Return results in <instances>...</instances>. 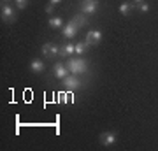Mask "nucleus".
I'll return each instance as SVG.
<instances>
[{"label":"nucleus","mask_w":158,"mask_h":151,"mask_svg":"<svg viewBox=\"0 0 158 151\" xmlns=\"http://www.w3.org/2000/svg\"><path fill=\"white\" fill-rule=\"evenodd\" d=\"M67 69L69 72L74 74V76H79V74H85L88 70V65L83 58H69L67 62Z\"/></svg>","instance_id":"obj_1"},{"label":"nucleus","mask_w":158,"mask_h":151,"mask_svg":"<svg viewBox=\"0 0 158 151\" xmlns=\"http://www.w3.org/2000/svg\"><path fill=\"white\" fill-rule=\"evenodd\" d=\"M40 53L48 58H56V56L62 55V49L58 48L56 44H53V42H46L42 48H40Z\"/></svg>","instance_id":"obj_2"},{"label":"nucleus","mask_w":158,"mask_h":151,"mask_svg":"<svg viewBox=\"0 0 158 151\" xmlns=\"http://www.w3.org/2000/svg\"><path fill=\"white\" fill-rule=\"evenodd\" d=\"M97 9H98V0H81V11H83V14H86V16L95 14Z\"/></svg>","instance_id":"obj_3"},{"label":"nucleus","mask_w":158,"mask_h":151,"mask_svg":"<svg viewBox=\"0 0 158 151\" xmlns=\"http://www.w3.org/2000/svg\"><path fill=\"white\" fill-rule=\"evenodd\" d=\"M2 21H6V23H11L16 19V11H14V7H11L9 4H4L2 2Z\"/></svg>","instance_id":"obj_4"},{"label":"nucleus","mask_w":158,"mask_h":151,"mask_svg":"<svg viewBox=\"0 0 158 151\" xmlns=\"http://www.w3.org/2000/svg\"><path fill=\"white\" fill-rule=\"evenodd\" d=\"M77 32H79V27L72 21V19H70L67 25H63V28H62V34H63L65 39H74V37L77 35Z\"/></svg>","instance_id":"obj_5"},{"label":"nucleus","mask_w":158,"mask_h":151,"mask_svg":"<svg viewBox=\"0 0 158 151\" xmlns=\"http://www.w3.org/2000/svg\"><path fill=\"white\" fill-rule=\"evenodd\" d=\"M102 40V32L100 30H90L88 34H86V44L88 46H97L98 42Z\"/></svg>","instance_id":"obj_6"},{"label":"nucleus","mask_w":158,"mask_h":151,"mask_svg":"<svg viewBox=\"0 0 158 151\" xmlns=\"http://www.w3.org/2000/svg\"><path fill=\"white\" fill-rule=\"evenodd\" d=\"M100 144L102 146H113L116 144V141H118V135L114 134V132H104V134H100Z\"/></svg>","instance_id":"obj_7"},{"label":"nucleus","mask_w":158,"mask_h":151,"mask_svg":"<svg viewBox=\"0 0 158 151\" xmlns=\"http://www.w3.org/2000/svg\"><path fill=\"white\" fill-rule=\"evenodd\" d=\"M62 81H63V84H65L69 90H79V86H81V81H79L77 76H74V74H72V76L69 74L67 78L62 79Z\"/></svg>","instance_id":"obj_8"},{"label":"nucleus","mask_w":158,"mask_h":151,"mask_svg":"<svg viewBox=\"0 0 158 151\" xmlns=\"http://www.w3.org/2000/svg\"><path fill=\"white\" fill-rule=\"evenodd\" d=\"M53 74H55V78L56 79H65L69 76V69H67V65H62V63H56L55 65V70H53Z\"/></svg>","instance_id":"obj_9"},{"label":"nucleus","mask_w":158,"mask_h":151,"mask_svg":"<svg viewBox=\"0 0 158 151\" xmlns=\"http://www.w3.org/2000/svg\"><path fill=\"white\" fill-rule=\"evenodd\" d=\"M44 69H46L44 62H42V60H39V58L30 62V70H32L34 74H42V72H44Z\"/></svg>","instance_id":"obj_10"},{"label":"nucleus","mask_w":158,"mask_h":151,"mask_svg":"<svg viewBox=\"0 0 158 151\" xmlns=\"http://www.w3.org/2000/svg\"><path fill=\"white\" fill-rule=\"evenodd\" d=\"M137 4H132V2H123L121 6H119V14H123V16H128L130 12H132V9L135 7Z\"/></svg>","instance_id":"obj_11"},{"label":"nucleus","mask_w":158,"mask_h":151,"mask_svg":"<svg viewBox=\"0 0 158 151\" xmlns=\"http://www.w3.org/2000/svg\"><path fill=\"white\" fill-rule=\"evenodd\" d=\"M72 21L81 28V27H85L86 23H88V19H86V14H76V16L72 18Z\"/></svg>","instance_id":"obj_12"},{"label":"nucleus","mask_w":158,"mask_h":151,"mask_svg":"<svg viewBox=\"0 0 158 151\" xmlns=\"http://www.w3.org/2000/svg\"><path fill=\"white\" fill-rule=\"evenodd\" d=\"M49 27L51 28H60V30H62L63 28V19L62 18H58V16H53L49 19Z\"/></svg>","instance_id":"obj_13"},{"label":"nucleus","mask_w":158,"mask_h":151,"mask_svg":"<svg viewBox=\"0 0 158 151\" xmlns=\"http://www.w3.org/2000/svg\"><path fill=\"white\" fill-rule=\"evenodd\" d=\"M74 53H76V44H72V42L65 44V48L62 49V55H65V56H72Z\"/></svg>","instance_id":"obj_14"},{"label":"nucleus","mask_w":158,"mask_h":151,"mask_svg":"<svg viewBox=\"0 0 158 151\" xmlns=\"http://www.w3.org/2000/svg\"><path fill=\"white\" fill-rule=\"evenodd\" d=\"M86 48H88L86 42H77V44H76V55H83L86 51Z\"/></svg>","instance_id":"obj_15"},{"label":"nucleus","mask_w":158,"mask_h":151,"mask_svg":"<svg viewBox=\"0 0 158 151\" xmlns=\"http://www.w3.org/2000/svg\"><path fill=\"white\" fill-rule=\"evenodd\" d=\"M14 2H16L18 9H25V7H27V4H28V0H14Z\"/></svg>","instance_id":"obj_16"},{"label":"nucleus","mask_w":158,"mask_h":151,"mask_svg":"<svg viewBox=\"0 0 158 151\" xmlns=\"http://www.w3.org/2000/svg\"><path fill=\"white\" fill-rule=\"evenodd\" d=\"M137 7H139V11H141V12H148V11H149V6H148L146 2H142V4H137Z\"/></svg>","instance_id":"obj_17"},{"label":"nucleus","mask_w":158,"mask_h":151,"mask_svg":"<svg viewBox=\"0 0 158 151\" xmlns=\"http://www.w3.org/2000/svg\"><path fill=\"white\" fill-rule=\"evenodd\" d=\"M53 9H55V6H53V4H48V6L44 7L46 14H53Z\"/></svg>","instance_id":"obj_18"},{"label":"nucleus","mask_w":158,"mask_h":151,"mask_svg":"<svg viewBox=\"0 0 158 151\" xmlns=\"http://www.w3.org/2000/svg\"><path fill=\"white\" fill-rule=\"evenodd\" d=\"M60 102H62V104L67 102V93H60Z\"/></svg>","instance_id":"obj_19"},{"label":"nucleus","mask_w":158,"mask_h":151,"mask_svg":"<svg viewBox=\"0 0 158 151\" xmlns=\"http://www.w3.org/2000/svg\"><path fill=\"white\" fill-rule=\"evenodd\" d=\"M63 0H49V4H53V6H56V4H62Z\"/></svg>","instance_id":"obj_20"},{"label":"nucleus","mask_w":158,"mask_h":151,"mask_svg":"<svg viewBox=\"0 0 158 151\" xmlns=\"http://www.w3.org/2000/svg\"><path fill=\"white\" fill-rule=\"evenodd\" d=\"M134 4H142V2H146V0H132Z\"/></svg>","instance_id":"obj_21"},{"label":"nucleus","mask_w":158,"mask_h":151,"mask_svg":"<svg viewBox=\"0 0 158 151\" xmlns=\"http://www.w3.org/2000/svg\"><path fill=\"white\" fill-rule=\"evenodd\" d=\"M2 2H11V0H2Z\"/></svg>","instance_id":"obj_22"}]
</instances>
